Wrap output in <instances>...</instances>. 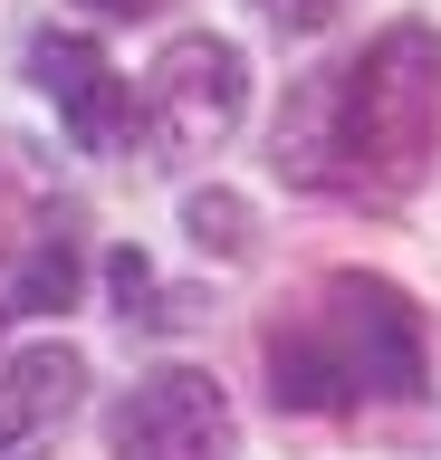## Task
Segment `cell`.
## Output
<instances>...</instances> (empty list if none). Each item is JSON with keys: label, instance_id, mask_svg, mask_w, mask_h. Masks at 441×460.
<instances>
[{"label": "cell", "instance_id": "11", "mask_svg": "<svg viewBox=\"0 0 441 460\" xmlns=\"http://www.w3.org/2000/svg\"><path fill=\"white\" fill-rule=\"evenodd\" d=\"M87 10H106V20H145V10H163V0H87Z\"/></svg>", "mask_w": 441, "mask_h": 460}, {"label": "cell", "instance_id": "9", "mask_svg": "<svg viewBox=\"0 0 441 460\" xmlns=\"http://www.w3.org/2000/svg\"><path fill=\"white\" fill-rule=\"evenodd\" d=\"M106 279H116V307L135 316V297H154V269H145V250H116L106 259Z\"/></svg>", "mask_w": 441, "mask_h": 460}, {"label": "cell", "instance_id": "7", "mask_svg": "<svg viewBox=\"0 0 441 460\" xmlns=\"http://www.w3.org/2000/svg\"><path fill=\"white\" fill-rule=\"evenodd\" d=\"M77 384H87V355H77V345H30V355H10V365H0V451L39 441V431L77 402Z\"/></svg>", "mask_w": 441, "mask_h": 460}, {"label": "cell", "instance_id": "10", "mask_svg": "<svg viewBox=\"0 0 441 460\" xmlns=\"http://www.w3.org/2000/svg\"><path fill=\"white\" fill-rule=\"evenodd\" d=\"M260 10H269L278 29H326L336 10H346V0H260Z\"/></svg>", "mask_w": 441, "mask_h": 460}, {"label": "cell", "instance_id": "2", "mask_svg": "<svg viewBox=\"0 0 441 460\" xmlns=\"http://www.w3.org/2000/svg\"><path fill=\"white\" fill-rule=\"evenodd\" d=\"M278 412H355V402H412L432 384V336L393 279L326 269L260 326Z\"/></svg>", "mask_w": 441, "mask_h": 460}, {"label": "cell", "instance_id": "4", "mask_svg": "<svg viewBox=\"0 0 441 460\" xmlns=\"http://www.w3.org/2000/svg\"><path fill=\"white\" fill-rule=\"evenodd\" d=\"M106 451L116 460H240L231 394L192 365H163L145 384H125L106 412Z\"/></svg>", "mask_w": 441, "mask_h": 460}, {"label": "cell", "instance_id": "8", "mask_svg": "<svg viewBox=\"0 0 441 460\" xmlns=\"http://www.w3.org/2000/svg\"><path fill=\"white\" fill-rule=\"evenodd\" d=\"M182 221H192V240L221 250V259L250 250V201H240V192H192V201H182Z\"/></svg>", "mask_w": 441, "mask_h": 460}, {"label": "cell", "instance_id": "5", "mask_svg": "<svg viewBox=\"0 0 441 460\" xmlns=\"http://www.w3.org/2000/svg\"><path fill=\"white\" fill-rule=\"evenodd\" d=\"M77 297V230L0 172V316H58Z\"/></svg>", "mask_w": 441, "mask_h": 460}, {"label": "cell", "instance_id": "3", "mask_svg": "<svg viewBox=\"0 0 441 460\" xmlns=\"http://www.w3.org/2000/svg\"><path fill=\"white\" fill-rule=\"evenodd\" d=\"M240 106H250V58H240L231 39L192 29V39H173V49L154 58L135 125H145L163 154H211V144L240 125Z\"/></svg>", "mask_w": 441, "mask_h": 460}, {"label": "cell", "instance_id": "6", "mask_svg": "<svg viewBox=\"0 0 441 460\" xmlns=\"http://www.w3.org/2000/svg\"><path fill=\"white\" fill-rule=\"evenodd\" d=\"M30 77L39 96L67 115V135L87 144V154H125L135 144V86L106 67V49H87V39H30Z\"/></svg>", "mask_w": 441, "mask_h": 460}, {"label": "cell", "instance_id": "1", "mask_svg": "<svg viewBox=\"0 0 441 460\" xmlns=\"http://www.w3.org/2000/svg\"><path fill=\"white\" fill-rule=\"evenodd\" d=\"M441 154V29L393 20L365 58L326 67L288 115H278V164L317 192L393 201L422 182Z\"/></svg>", "mask_w": 441, "mask_h": 460}]
</instances>
